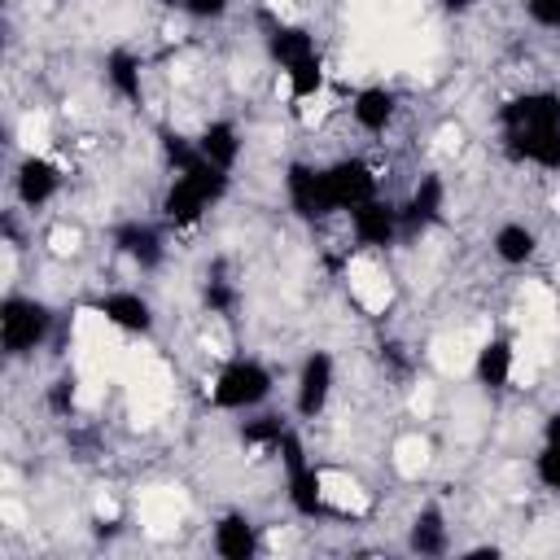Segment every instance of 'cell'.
Wrapping results in <instances>:
<instances>
[{"label":"cell","mask_w":560,"mask_h":560,"mask_svg":"<svg viewBox=\"0 0 560 560\" xmlns=\"http://www.w3.org/2000/svg\"><path fill=\"white\" fill-rule=\"evenodd\" d=\"M223 188H228V171L214 166L210 158H201V149H197V158H192L188 166H179V179L171 184L162 210H166V219H175V223H192Z\"/></svg>","instance_id":"cell-1"},{"label":"cell","mask_w":560,"mask_h":560,"mask_svg":"<svg viewBox=\"0 0 560 560\" xmlns=\"http://www.w3.org/2000/svg\"><path fill=\"white\" fill-rule=\"evenodd\" d=\"M48 328H52V315H48L44 302H35V298H4V306H0V341H4L9 354L35 350L48 337Z\"/></svg>","instance_id":"cell-2"},{"label":"cell","mask_w":560,"mask_h":560,"mask_svg":"<svg viewBox=\"0 0 560 560\" xmlns=\"http://www.w3.org/2000/svg\"><path fill=\"white\" fill-rule=\"evenodd\" d=\"M267 394H271V376H267V368L254 363V359H232V363L219 372V381H214V402L228 407V411L254 407V402H262Z\"/></svg>","instance_id":"cell-3"},{"label":"cell","mask_w":560,"mask_h":560,"mask_svg":"<svg viewBox=\"0 0 560 560\" xmlns=\"http://www.w3.org/2000/svg\"><path fill=\"white\" fill-rule=\"evenodd\" d=\"M324 192H328V206L332 210H354V206L372 201L376 179H372V171L363 162L350 158V162H337V166L324 171Z\"/></svg>","instance_id":"cell-4"},{"label":"cell","mask_w":560,"mask_h":560,"mask_svg":"<svg viewBox=\"0 0 560 560\" xmlns=\"http://www.w3.org/2000/svg\"><path fill=\"white\" fill-rule=\"evenodd\" d=\"M276 446L284 451V464H289V503H293L302 516H315V512H319V477H315V468H306L302 446H298L293 433H284Z\"/></svg>","instance_id":"cell-5"},{"label":"cell","mask_w":560,"mask_h":560,"mask_svg":"<svg viewBox=\"0 0 560 560\" xmlns=\"http://www.w3.org/2000/svg\"><path fill=\"white\" fill-rule=\"evenodd\" d=\"M284 188H289V206H293L302 219L332 214L328 192H324V171H311V166L293 162V166H289V175H284Z\"/></svg>","instance_id":"cell-6"},{"label":"cell","mask_w":560,"mask_h":560,"mask_svg":"<svg viewBox=\"0 0 560 560\" xmlns=\"http://www.w3.org/2000/svg\"><path fill=\"white\" fill-rule=\"evenodd\" d=\"M328 389H332V359L324 350H315L306 363H302V381H298V411L306 420H315L328 402Z\"/></svg>","instance_id":"cell-7"},{"label":"cell","mask_w":560,"mask_h":560,"mask_svg":"<svg viewBox=\"0 0 560 560\" xmlns=\"http://www.w3.org/2000/svg\"><path fill=\"white\" fill-rule=\"evenodd\" d=\"M508 144L525 162H538L547 171L560 166V127H512L508 131Z\"/></svg>","instance_id":"cell-8"},{"label":"cell","mask_w":560,"mask_h":560,"mask_svg":"<svg viewBox=\"0 0 560 560\" xmlns=\"http://www.w3.org/2000/svg\"><path fill=\"white\" fill-rule=\"evenodd\" d=\"M350 223H354L359 245H389L394 232H398V223H402V214L389 210V206H381V201L372 197V201H363V206L350 210Z\"/></svg>","instance_id":"cell-9"},{"label":"cell","mask_w":560,"mask_h":560,"mask_svg":"<svg viewBox=\"0 0 560 560\" xmlns=\"http://www.w3.org/2000/svg\"><path fill=\"white\" fill-rule=\"evenodd\" d=\"M503 122H508V131L512 127H560V96L529 92V96H521L503 109Z\"/></svg>","instance_id":"cell-10"},{"label":"cell","mask_w":560,"mask_h":560,"mask_svg":"<svg viewBox=\"0 0 560 560\" xmlns=\"http://www.w3.org/2000/svg\"><path fill=\"white\" fill-rule=\"evenodd\" d=\"M101 315L109 324L127 328V332H149V324H153V311H149V302L140 293H109L101 302Z\"/></svg>","instance_id":"cell-11"},{"label":"cell","mask_w":560,"mask_h":560,"mask_svg":"<svg viewBox=\"0 0 560 560\" xmlns=\"http://www.w3.org/2000/svg\"><path fill=\"white\" fill-rule=\"evenodd\" d=\"M52 192H57V171L44 158H26L22 171H18V197H22V206H44Z\"/></svg>","instance_id":"cell-12"},{"label":"cell","mask_w":560,"mask_h":560,"mask_svg":"<svg viewBox=\"0 0 560 560\" xmlns=\"http://www.w3.org/2000/svg\"><path fill=\"white\" fill-rule=\"evenodd\" d=\"M214 551L223 556V560H249L254 556V525L245 521V516H223L219 525H214Z\"/></svg>","instance_id":"cell-13"},{"label":"cell","mask_w":560,"mask_h":560,"mask_svg":"<svg viewBox=\"0 0 560 560\" xmlns=\"http://www.w3.org/2000/svg\"><path fill=\"white\" fill-rule=\"evenodd\" d=\"M389 118H394V92H385V88H363V92L354 96V122H359L363 131H385Z\"/></svg>","instance_id":"cell-14"},{"label":"cell","mask_w":560,"mask_h":560,"mask_svg":"<svg viewBox=\"0 0 560 560\" xmlns=\"http://www.w3.org/2000/svg\"><path fill=\"white\" fill-rule=\"evenodd\" d=\"M197 149H201V158H210L214 166H223V171H232V166H236V153H241V140H236V127H232V122H210V127L201 131V140H197Z\"/></svg>","instance_id":"cell-15"},{"label":"cell","mask_w":560,"mask_h":560,"mask_svg":"<svg viewBox=\"0 0 560 560\" xmlns=\"http://www.w3.org/2000/svg\"><path fill=\"white\" fill-rule=\"evenodd\" d=\"M271 52H276V61L289 70V66L315 57V39H311L306 31H298V26H280V31H271Z\"/></svg>","instance_id":"cell-16"},{"label":"cell","mask_w":560,"mask_h":560,"mask_svg":"<svg viewBox=\"0 0 560 560\" xmlns=\"http://www.w3.org/2000/svg\"><path fill=\"white\" fill-rule=\"evenodd\" d=\"M118 249H122V254H131L140 267H153V262L162 258L158 232H153V228H140V223H131V228H122V232H118Z\"/></svg>","instance_id":"cell-17"},{"label":"cell","mask_w":560,"mask_h":560,"mask_svg":"<svg viewBox=\"0 0 560 560\" xmlns=\"http://www.w3.org/2000/svg\"><path fill=\"white\" fill-rule=\"evenodd\" d=\"M508 372H512V350H508V341L481 346V354H477V376H481V385L499 389V385H508Z\"/></svg>","instance_id":"cell-18"},{"label":"cell","mask_w":560,"mask_h":560,"mask_svg":"<svg viewBox=\"0 0 560 560\" xmlns=\"http://www.w3.org/2000/svg\"><path fill=\"white\" fill-rule=\"evenodd\" d=\"M494 254H499L503 262H525V258L534 254V232H529L525 223H503V228L494 232Z\"/></svg>","instance_id":"cell-19"},{"label":"cell","mask_w":560,"mask_h":560,"mask_svg":"<svg viewBox=\"0 0 560 560\" xmlns=\"http://www.w3.org/2000/svg\"><path fill=\"white\" fill-rule=\"evenodd\" d=\"M411 551L420 556H442L446 551V525L438 512H420V521L411 525Z\"/></svg>","instance_id":"cell-20"},{"label":"cell","mask_w":560,"mask_h":560,"mask_svg":"<svg viewBox=\"0 0 560 560\" xmlns=\"http://www.w3.org/2000/svg\"><path fill=\"white\" fill-rule=\"evenodd\" d=\"M438 206H442V184H438V179H424V184L416 188V197L407 201V210H398V214H402L407 228H420V223H429V219L438 214Z\"/></svg>","instance_id":"cell-21"},{"label":"cell","mask_w":560,"mask_h":560,"mask_svg":"<svg viewBox=\"0 0 560 560\" xmlns=\"http://www.w3.org/2000/svg\"><path fill=\"white\" fill-rule=\"evenodd\" d=\"M109 83L122 92V96H140V66H136V57L131 52H114L109 57Z\"/></svg>","instance_id":"cell-22"},{"label":"cell","mask_w":560,"mask_h":560,"mask_svg":"<svg viewBox=\"0 0 560 560\" xmlns=\"http://www.w3.org/2000/svg\"><path fill=\"white\" fill-rule=\"evenodd\" d=\"M289 83H293V92H298V96L319 92V83H324V66H319V57H306V61L289 66Z\"/></svg>","instance_id":"cell-23"},{"label":"cell","mask_w":560,"mask_h":560,"mask_svg":"<svg viewBox=\"0 0 560 560\" xmlns=\"http://www.w3.org/2000/svg\"><path fill=\"white\" fill-rule=\"evenodd\" d=\"M538 481L560 490V442H547L542 455H538Z\"/></svg>","instance_id":"cell-24"},{"label":"cell","mask_w":560,"mask_h":560,"mask_svg":"<svg viewBox=\"0 0 560 560\" xmlns=\"http://www.w3.org/2000/svg\"><path fill=\"white\" fill-rule=\"evenodd\" d=\"M525 13L538 26H560V0H525Z\"/></svg>","instance_id":"cell-25"},{"label":"cell","mask_w":560,"mask_h":560,"mask_svg":"<svg viewBox=\"0 0 560 560\" xmlns=\"http://www.w3.org/2000/svg\"><path fill=\"white\" fill-rule=\"evenodd\" d=\"M184 9H188L192 18H219V13L228 9V0H184Z\"/></svg>","instance_id":"cell-26"},{"label":"cell","mask_w":560,"mask_h":560,"mask_svg":"<svg viewBox=\"0 0 560 560\" xmlns=\"http://www.w3.org/2000/svg\"><path fill=\"white\" fill-rule=\"evenodd\" d=\"M547 442H560V411L547 420Z\"/></svg>","instance_id":"cell-27"},{"label":"cell","mask_w":560,"mask_h":560,"mask_svg":"<svg viewBox=\"0 0 560 560\" xmlns=\"http://www.w3.org/2000/svg\"><path fill=\"white\" fill-rule=\"evenodd\" d=\"M442 4H446V9H468L472 0H442Z\"/></svg>","instance_id":"cell-28"}]
</instances>
